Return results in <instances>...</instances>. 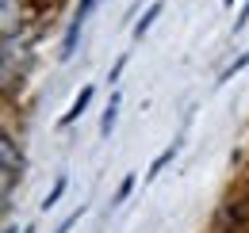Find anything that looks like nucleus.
<instances>
[{"label": "nucleus", "instance_id": "1", "mask_svg": "<svg viewBox=\"0 0 249 233\" xmlns=\"http://www.w3.org/2000/svg\"><path fill=\"white\" fill-rule=\"evenodd\" d=\"M0 172H4V199H8L12 187H16V180L23 176V153L16 149V138H12V134L0 138Z\"/></svg>", "mask_w": 249, "mask_h": 233}, {"label": "nucleus", "instance_id": "2", "mask_svg": "<svg viewBox=\"0 0 249 233\" xmlns=\"http://www.w3.org/2000/svg\"><path fill=\"white\" fill-rule=\"evenodd\" d=\"M92 96H96V88H92V84H85V88H81V92H77V100L69 103V111L62 115V126H73L77 118L85 115V111H89V103H92Z\"/></svg>", "mask_w": 249, "mask_h": 233}, {"label": "nucleus", "instance_id": "3", "mask_svg": "<svg viewBox=\"0 0 249 233\" xmlns=\"http://www.w3.org/2000/svg\"><path fill=\"white\" fill-rule=\"evenodd\" d=\"M177 153H180V142H173V146H165V149H161V153L154 157V165H150V172H146V183H150V180H157V176L165 172V168H169V165L177 161Z\"/></svg>", "mask_w": 249, "mask_h": 233}, {"label": "nucleus", "instance_id": "4", "mask_svg": "<svg viewBox=\"0 0 249 233\" xmlns=\"http://www.w3.org/2000/svg\"><path fill=\"white\" fill-rule=\"evenodd\" d=\"M115 118H119V92H111V100H107V107H104V118H100V138H111Z\"/></svg>", "mask_w": 249, "mask_h": 233}, {"label": "nucleus", "instance_id": "5", "mask_svg": "<svg viewBox=\"0 0 249 233\" xmlns=\"http://www.w3.org/2000/svg\"><path fill=\"white\" fill-rule=\"evenodd\" d=\"M161 8H165V4H161V0H154V4H150V8H146V12H142V19H138V23H134V38H142V34H146V31L154 27V19H157V16H161Z\"/></svg>", "mask_w": 249, "mask_h": 233}, {"label": "nucleus", "instance_id": "6", "mask_svg": "<svg viewBox=\"0 0 249 233\" xmlns=\"http://www.w3.org/2000/svg\"><path fill=\"white\" fill-rule=\"evenodd\" d=\"M81 31H85V23H81V19H69V31H65V38H62V58H73Z\"/></svg>", "mask_w": 249, "mask_h": 233}, {"label": "nucleus", "instance_id": "7", "mask_svg": "<svg viewBox=\"0 0 249 233\" xmlns=\"http://www.w3.org/2000/svg\"><path fill=\"white\" fill-rule=\"evenodd\" d=\"M246 65H249V50H242V58H234L230 65H226V69H222V77H218V84H226V81H234V73H242Z\"/></svg>", "mask_w": 249, "mask_h": 233}, {"label": "nucleus", "instance_id": "8", "mask_svg": "<svg viewBox=\"0 0 249 233\" xmlns=\"http://www.w3.org/2000/svg\"><path fill=\"white\" fill-rule=\"evenodd\" d=\"M65 183H69V180H65V176H58V183H54V187L46 191V199H42V210H54V206H58V199L65 195Z\"/></svg>", "mask_w": 249, "mask_h": 233}, {"label": "nucleus", "instance_id": "9", "mask_svg": "<svg viewBox=\"0 0 249 233\" xmlns=\"http://www.w3.org/2000/svg\"><path fill=\"white\" fill-rule=\"evenodd\" d=\"M130 191H134V172H130V176L123 180V183H119V191H115V199H111V206H119V203L126 199V195H130Z\"/></svg>", "mask_w": 249, "mask_h": 233}, {"label": "nucleus", "instance_id": "10", "mask_svg": "<svg viewBox=\"0 0 249 233\" xmlns=\"http://www.w3.org/2000/svg\"><path fill=\"white\" fill-rule=\"evenodd\" d=\"M246 23H249V0L242 4V12H238V19H234V34H242V31H246Z\"/></svg>", "mask_w": 249, "mask_h": 233}, {"label": "nucleus", "instance_id": "11", "mask_svg": "<svg viewBox=\"0 0 249 233\" xmlns=\"http://www.w3.org/2000/svg\"><path fill=\"white\" fill-rule=\"evenodd\" d=\"M123 69H126V54H123V58H119V61H115V65H111V73H107V81L115 84V81L123 77Z\"/></svg>", "mask_w": 249, "mask_h": 233}, {"label": "nucleus", "instance_id": "12", "mask_svg": "<svg viewBox=\"0 0 249 233\" xmlns=\"http://www.w3.org/2000/svg\"><path fill=\"white\" fill-rule=\"evenodd\" d=\"M77 218H81V210H77V214H69V218H65L62 226H58V233H69V230H73V222H77Z\"/></svg>", "mask_w": 249, "mask_h": 233}, {"label": "nucleus", "instance_id": "13", "mask_svg": "<svg viewBox=\"0 0 249 233\" xmlns=\"http://www.w3.org/2000/svg\"><path fill=\"white\" fill-rule=\"evenodd\" d=\"M222 4H226V8H230V4H234V0H222Z\"/></svg>", "mask_w": 249, "mask_h": 233}, {"label": "nucleus", "instance_id": "14", "mask_svg": "<svg viewBox=\"0 0 249 233\" xmlns=\"http://www.w3.org/2000/svg\"><path fill=\"white\" fill-rule=\"evenodd\" d=\"M23 233H35V230H31V226H27V230H23Z\"/></svg>", "mask_w": 249, "mask_h": 233}]
</instances>
